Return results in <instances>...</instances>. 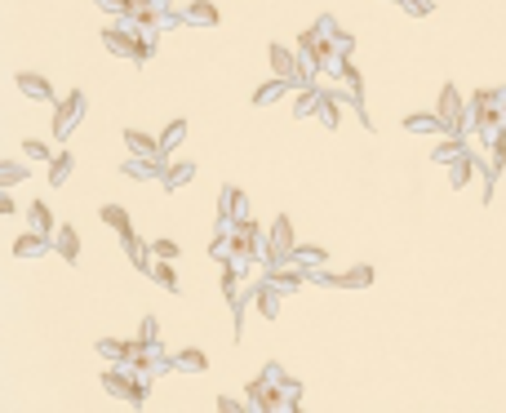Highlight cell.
Returning <instances> with one entry per match:
<instances>
[{"mask_svg": "<svg viewBox=\"0 0 506 413\" xmlns=\"http://www.w3.org/2000/svg\"><path fill=\"white\" fill-rule=\"evenodd\" d=\"M102 218H107L111 227H129V218H125V213H120V209H107V213H102Z\"/></svg>", "mask_w": 506, "mask_h": 413, "instance_id": "cell-2", "label": "cell"}, {"mask_svg": "<svg viewBox=\"0 0 506 413\" xmlns=\"http://www.w3.org/2000/svg\"><path fill=\"white\" fill-rule=\"evenodd\" d=\"M18 84H23V93H32V98H45V93H49V84L40 76H18Z\"/></svg>", "mask_w": 506, "mask_h": 413, "instance_id": "cell-1", "label": "cell"}]
</instances>
